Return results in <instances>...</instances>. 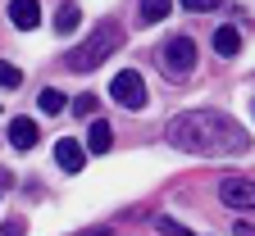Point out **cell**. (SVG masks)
Masks as SVG:
<instances>
[{
	"mask_svg": "<svg viewBox=\"0 0 255 236\" xmlns=\"http://www.w3.org/2000/svg\"><path fill=\"white\" fill-rule=\"evenodd\" d=\"M237 50H242V32H237V27H219V32H214V55L233 59Z\"/></svg>",
	"mask_w": 255,
	"mask_h": 236,
	"instance_id": "obj_10",
	"label": "cell"
},
{
	"mask_svg": "<svg viewBox=\"0 0 255 236\" xmlns=\"http://www.w3.org/2000/svg\"><path fill=\"white\" fill-rule=\"evenodd\" d=\"M233 232H237V236H255V227H251V223H242V218L233 223Z\"/></svg>",
	"mask_w": 255,
	"mask_h": 236,
	"instance_id": "obj_19",
	"label": "cell"
},
{
	"mask_svg": "<svg viewBox=\"0 0 255 236\" xmlns=\"http://www.w3.org/2000/svg\"><path fill=\"white\" fill-rule=\"evenodd\" d=\"M110 146H114V127H110L105 118H91V127H87V150L105 155Z\"/></svg>",
	"mask_w": 255,
	"mask_h": 236,
	"instance_id": "obj_8",
	"label": "cell"
},
{
	"mask_svg": "<svg viewBox=\"0 0 255 236\" xmlns=\"http://www.w3.org/2000/svg\"><path fill=\"white\" fill-rule=\"evenodd\" d=\"M187 9H196V14H205V9H219V0H182Z\"/></svg>",
	"mask_w": 255,
	"mask_h": 236,
	"instance_id": "obj_17",
	"label": "cell"
},
{
	"mask_svg": "<svg viewBox=\"0 0 255 236\" xmlns=\"http://www.w3.org/2000/svg\"><path fill=\"white\" fill-rule=\"evenodd\" d=\"M119 46H123V27L114 18H105L101 27H96V37H87L82 46H73L69 55H64V69H69V73H91L96 64H105Z\"/></svg>",
	"mask_w": 255,
	"mask_h": 236,
	"instance_id": "obj_2",
	"label": "cell"
},
{
	"mask_svg": "<svg viewBox=\"0 0 255 236\" xmlns=\"http://www.w3.org/2000/svg\"><path fill=\"white\" fill-rule=\"evenodd\" d=\"M73 105V114H91L96 109V95H78V100H69Z\"/></svg>",
	"mask_w": 255,
	"mask_h": 236,
	"instance_id": "obj_16",
	"label": "cell"
},
{
	"mask_svg": "<svg viewBox=\"0 0 255 236\" xmlns=\"http://www.w3.org/2000/svg\"><path fill=\"white\" fill-rule=\"evenodd\" d=\"M164 69L173 78L191 73V69H196V41H191V37H169V46H164Z\"/></svg>",
	"mask_w": 255,
	"mask_h": 236,
	"instance_id": "obj_4",
	"label": "cell"
},
{
	"mask_svg": "<svg viewBox=\"0 0 255 236\" xmlns=\"http://www.w3.org/2000/svg\"><path fill=\"white\" fill-rule=\"evenodd\" d=\"M155 232H159V236H196V232H187V227L173 223V218H155Z\"/></svg>",
	"mask_w": 255,
	"mask_h": 236,
	"instance_id": "obj_14",
	"label": "cell"
},
{
	"mask_svg": "<svg viewBox=\"0 0 255 236\" xmlns=\"http://www.w3.org/2000/svg\"><path fill=\"white\" fill-rule=\"evenodd\" d=\"M82 236H114V232H110V227H87Z\"/></svg>",
	"mask_w": 255,
	"mask_h": 236,
	"instance_id": "obj_20",
	"label": "cell"
},
{
	"mask_svg": "<svg viewBox=\"0 0 255 236\" xmlns=\"http://www.w3.org/2000/svg\"><path fill=\"white\" fill-rule=\"evenodd\" d=\"M55 163L64 168V173H82V163H87V146L73 141V137H59V141H55Z\"/></svg>",
	"mask_w": 255,
	"mask_h": 236,
	"instance_id": "obj_6",
	"label": "cell"
},
{
	"mask_svg": "<svg viewBox=\"0 0 255 236\" xmlns=\"http://www.w3.org/2000/svg\"><path fill=\"white\" fill-rule=\"evenodd\" d=\"M37 137H41V132H37V123H32V118H14V123H9L14 150H32V146H37Z\"/></svg>",
	"mask_w": 255,
	"mask_h": 236,
	"instance_id": "obj_9",
	"label": "cell"
},
{
	"mask_svg": "<svg viewBox=\"0 0 255 236\" xmlns=\"http://www.w3.org/2000/svg\"><path fill=\"white\" fill-rule=\"evenodd\" d=\"M23 232H27V227H23L18 218H14V223H5V227H0V236H23Z\"/></svg>",
	"mask_w": 255,
	"mask_h": 236,
	"instance_id": "obj_18",
	"label": "cell"
},
{
	"mask_svg": "<svg viewBox=\"0 0 255 236\" xmlns=\"http://www.w3.org/2000/svg\"><path fill=\"white\" fill-rule=\"evenodd\" d=\"M9 23L18 32H32L41 23V5H37V0H9Z\"/></svg>",
	"mask_w": 255,
	"mask_h": 236,
	"instance_id": "obj_7",
	"label": "cell"
},
{
	"mask_svg": "<svg viewBox=\"0 0 255 236\" xmlns=\"http://www.w3.org/2000/svg\"><path fill=\"white\" fill-rule=\"evenodd\" d=\"M164 141L187 155H242L251 146L246 127L237 118H228L223 109H187V114L169 118Z\"/></svg>",
	"mask_w": 255,
	"mask_h": 236,
	"instance_id": "obj_1",
	"label": "cell"
},
{
	"mask_svg": "<svg viewBox=\"0 0 255 236\" xmlns=\"http://www.w3.org/2000/svg\"><path fill=\"white\" fill-rule=\"evenodd\" d=\"M219 200L228 209H255V182H246V177H223L219 182Z\"/></svg>",
	"mask_w": 255,
	"mask_h": 236,
	"instance_id": "obj_5",
	"label": "cell"
},
{
	"mask_svg": "<svg viewBox=\"0 0 255 236\" xmlns=\"http://www.w3.org/2000/svg\"><path fill=\"white\" fill-rule=\"evenodd\" d=\"M78 23H82V9L78 5H59V14H55V32H59V37L78 32Z\"/></svg>",
	"mask_w": 255,
	"mask_h": 236,
	"instance_id": "obj_11",
	"label": "cell"
},
{
	"mask_svg": "<svg viewBox=\"0 0 255 236\" xmlns=\"http://www.w3.org/2000/svg\"><path fill=\"white\" fill-rule=\"evenodd\" d=\"M110 95L119 100L123 109H141L146 105V82H141V73H114V82H110Z\"/></svg>",
	"mask_w": 255,
	"mask_h": 236,
	"instance_id": "obj_3",
	"label": "cell"
},
{
	"mask_svg": "<svg viewBox=\"0 0 255 236\" xmlns=\"http://www.w3.org/2000/svg\"><path fill=\"white\" fill-rule=\"evenodd\" d=\"M169 18V0H141V23H159Z\"/></svg>",
	"mask_w": 255,
	"mask_h": 236,
	"instance_id": "obj_13",
	"label": "cell"
},
{
	"mask_svg": "<svg viewBox=\"0 0 255 236\" xmlns=\"http://www.w3.org/2000/svg\"><path fill=\"white\" fill-rule=\"evenodd\" d=\"M18 82H23V73L14 69L9 59H0V86H18Z\"/></svg>",
	"mask_w": 255,
	"mask_h": 236,
	"instance_id": "obj_15",
	"label": "cell"
},
{
	"mask_svg": "<svg viewBox=\"0 0 255 236\" xmlns=\"http://www.w3.org/2000/svg\"><path fill=\"white\" fill-rule=\"evenodd\" d=\"M37 105H41V114H64V109H69V95L55 91V86H46V91L37 95Z\"/></svg>",
	"mask_w": 255,
	"mask_h": 236,
	"instance_id": "obj_12",
	"label": "cell"
}]
</instances>
